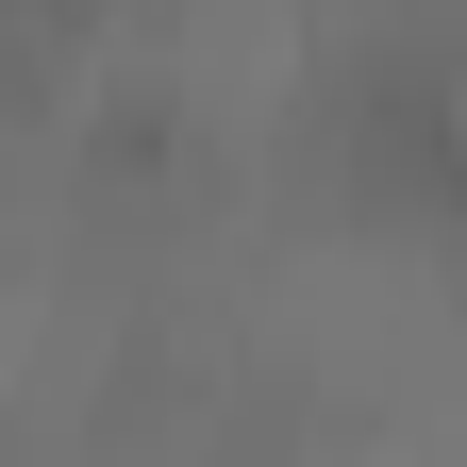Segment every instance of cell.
I'll return each instance as SVG.
<instances>
[{
    "instance_id": "obj_1",
    "label": "cell",
    "mask_w": 467,
    "mask_h": 467,
    "mask_svg": "<svg viewBox=\"0 0 467 467\" xmlns=\"http://www.w3.org/2000/svg\"><path fill=\"white\" fill-rule=\"evenodd\" d=\"M334 217L384 234V251H451L467 234V84L451 67H418V50L350 67V100H334Z\"/></svg>"
},
{
    "instance_id": "obj_2",
    "label": "cell",
    "mask_w": 467,
    "mask_h": 467,
    "mask_svg": "<svg viewBox=\"0 0 467 467\" xmlns=\"http://www.w3.org/2000/svg\"><path fill=\"white\" fill-rule=\"evenodd\" d=\"M34 117H50V50H34V17H0V167L34 150Z\"/></svg>"
}]
</instances>
